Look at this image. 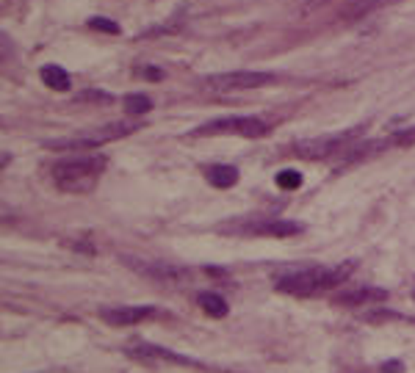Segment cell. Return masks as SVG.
I'll list each match as a JSON object with an SVG mask.
<instances>
[{"instance_id": "6da1fadb", "label": "cell", "mask_w": 415, "mask_h": 373, "mask_svg": "<svg viewBox=\"0 0 415 373\" xmlns=\"http://www.w3.org/2000/svg\"><path fill=\"white\" fill-rule=\"evenodd\" d=\"M105 169L103 155H81L53 166V183L67 193H89Z\"/></svg>"}, {"instance_id": "7a4b0ae2", "label": "cell", "mask_w": 415, "mask_h": 373, "mask_svg": "<svg viewBox=\"0 0 415 373\" xmlns=\"http://www.w3.org/2000/svg\"><path fill=\"white\" fill-rule=\"evenodd\" d=\"M352 263H344L338 268H305V271H294L288 277H282L277 282V290L291 293V296H316L324 293L330 288H335L338 282H344L352 274Z\"/></svg>"}, {"instance_id": "3957f363", "label": "cell", "mask_w": 415, "mask_h": 373, "mask_svg": "<svg viewBox=\"0 0 415 373\" xmlns=\"http://www.w3.org/2000/svg\"><path fill=\"white\" fill-rule=\"evenodd\" d=\"M136 130H139L136 122H114V125H103V128L89 130V133H81V136L47 141V150H94V147H100V144L117 141V139L130 136V133H136Z\"/></svg>"}, {"instance_id": "277c9868", "label": "cell", "mask_w": 415, "mask_h": 373, "mask_svg": "<svg viewBox=\"0 0 415 373\" xmlns=\"http://www.w3.org/2000/svg\"><path fill=\"white\" fill-rule=\"evenodd\" d=\"M271 128L269 122L257 116H227V119H213L203 128L194 130V136H244V139H260Z\"/></svg>"}, {"instance_id": "5b68a950", "label": "cell", "mask_w": 415, "mask_h": 373, "mask_svg": "<svg viewBox=\"0 0 415 373\" xmlns=\"http://www.w3.org/2000/svg\"><path fill=\"white\" fill-rule=\"evenodd\" d=\"M269 83H274L271 72H249V69L221 72V75L205 78L208 89H224V92H232V89H260V86H269Z\"/></svg>"}, {"instance_id": "8992f818", "label": "cell", "mask_w": 415, "mask_h": 373, "mask_svg": "<svg viewBox=\"0 0 415 373\" xmlns=\"http://www.w3.org/2000/svg\"><path fill=\"white\" fill-rule=\"evenodd\" d=\"M355 136H357V130H349V133H341V136L316 139V141H299V144L294 147V155L307 158V161H313V158H330V155H335L338 150H344Z\"/></svg>"}, {"instance_id": "52a82bcc", "label": "cell", "mask_w": 415, "mask_h": 373, "mask_svg": "<svg viewBox=\"0 0 415 373\" xmlns=\"http://www.w3.org/2000/svg\"><path fill=\"white\" fill-rule=\"evenodd\" d=\"M105 324L111 327H130V324H139L144 318H153L155 315V307H108L100 313Z\"/></svg>"}, {"instance_id": "ba28073f", "label": "cell", "mask_w": 415, "mask_h": 373, "mask_svg": "<svg viewBox=\"0 0 415 373\" xmlns=\"http://www.w3.org/2000/svg\"><path fill=\"white\" fill-rule=\"evenodd\" d=\"M128 357H133V360H139V363H189L186 357H180V354H175V352H169V349H161V346H155V343H139V346H130L128 349Z\"/></svg>"}, {"instance_id": "9c48e42d", "label": "cell", "mask_w": 415, "mask_h": 373, "mask_svg": "<svg viewBox=\"0 0 415 373\" xmlns=\"http://www.w3.org/2000/svg\"><path fill=\"white\" fill-rule=\"evenodd\" d=\"M305 227L296 224V221H260V224H249L246 232L252 235H269V238H291V235H299Z\"/></svg>"}, {"instance_id": "30bf717a", "label": "cell", "mask_w": 415, "mask_h": 373, "mask_svg": "<svg viewBox=\"0 0 415 373\" xmlns=\"http://www.w3.org/2000/svg\"><path fill=\"white\" fill-rule=\"evenodd\" d=\"M388 293L382 288H360V290H349V293H341L335 299V304H344V307H360V304H371V302H385Z\"/></svg>"}, {"instance_id": "8fae6325", "label": "cell", "mask_w": 415, "mask_h": 373, "mask_svg": "<svg viewBox=\"0 0 415 373\" xmlns=\"http://www.w3.org/2000/svg\"><path fill=\"white\" fill-rule=\"evenodd\" d=\"M205 180L213 188H232L235 183H238V169H235V166H227V164L208 166V169H205Z\"/></svg>"}, {"instance_id": "7c38bea8", "label": "cell", "mask_w": 415, "mask_h": 373, "mask_svg": "<svg viewBox=\"0 0 415 373\" xmlns=\"http://www.w3.org/2000/svg\"><path fill=\"white\" fill-rule=\"evenodd\" d=\"M130 266L136 271L147 274V277H155V279H180V277H186L183 268H175V266H167V263H130Z\"/></svg>"}, {"instance_id": "4fadbf2b", "label": "cell", "mask_w": 415, "mask_h": 373, "mask_svg": "<svg viewBox=\"0 0 415 373\" xmlns=\"http://www.w3.org/2000/svg\"><path fill=\"white\" fill-rule=\"evenodd\" d=\"M42 80L50 86V89H56V92H67L69 89V75L61 69V67H56V64H47V67H42Z\"/></svg>"}, {"instance_id": "5bb4252c", "label": "cell", "mask_w": 415, "mask_h": 373, "mask_svg": "<svg viewBox=\"0 0 415 373\" xmlns=\"http://www.w3.org/2000/svg\"><path fill=\"white\" fill-rule=\"evenodd\" d=\"M197 304L205 310L210 318H224V315H227V302H224L219 293H200V296H197Z\"/></svg>"}, {"instance_id": "9a60e30c", "label": "cell", "mask_w": 415, "mask_h": 373, "mask_svg": "<svg viewBox=\"0 0 415 373\" xmlns=\"http://www.w3.org/2000/svg\"><path fill=\"white\" fill-rule=\"evenodd\" d=\"M153 108V100L144 94H128L125 97V111L128 114H147Z\"/></svg>"}, {"instance_id": "2e32d148", "label": "cell", "mask_w": 415, "mask_h": 373, "mask_svg": "<svg viewBox=\"0 0 415 373\" xmlns=\"http://www.w3.org/2000/svg\"><path fill=\"white\" fill-rule=\"evenodd\" d=\"M299 186H302V175H299V172L282 169V172L277 175V188H282V191H296Z\"/></svg>"}, {"instance_id": "e0dca14e", "label": "cell", "mask_w": 415, "mask_h": 373, "mask_svg": "<svg viewBox=\"0 0 415 373\" xmlns=\"http://www.w3.org/2000/svg\"><path fill=\"white\" fill-rule=\"evenodd\" d=\"M89 28L92 31H103V33H119V25L114 19H105V17H92Z\"/></svg>"}, {"instance_id": "ac0fdd59", "label": "cell", "mask_w": 415, "mask_h": 373, "mask_svg": "<svg viewBox=\"0 0 415 373\" xmlns=\"http://www.w3.org/2000/svg\"><path fill=\"white\" fill-rule=\"evenodd\" d=\"M388 144H391V147H413L415 144V128L402 130V133H393V136L388 139Z\"/></svg>"}, {"instance_id": "d6986e66", "label": "cell", "mask_w": 415, "mask_h": 373, "mask_svg": "<svg viewBox=\"0 0 415 373\" xmlns=\"http://www.w3.org/2000/svg\"><path fill=\"white\" fill-rule=\"evenodd\" d=\"M81 100H103V103H108L111 97L103 94V92H86V94H81Z\"/></svg>"}, {"instance_id": "ffe728a7", "label": "cell", "mask_w": 415, "mask_h": 373, "mask_svg": "<svg viewBox=\"0 0 415 373\" xmlns=\"http://www.w3.org/2000/svg\"><path fill=\"white\" fill-rule=\"evenodd\" d=\"M402 371V363H385L382 365V373H399Z\"/></svg>"}, {"instance_id": "44dd1931", "label": "cell", "mask_w": 415, "mask_h": 373, "mask_svg": "<svg viewBox=\"0 0 415 373\" xmlns=\"http://www.w3.org/2000/svg\"><path fill=\"white\" fill-rule=\"evenodd\" d=\"M142 72H144L150 80H161V78H164V72H161V69H142Z\"/></svg>"}]
</instances>
